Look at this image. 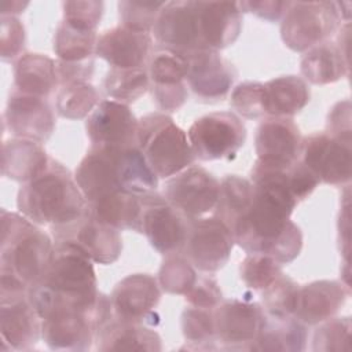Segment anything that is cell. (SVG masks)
<instances>
[{"instance_id": "obj_49", "label": "cell", "mask_w": 352, "mask_h": 352, "mask_svg": "<svg viewBox=\"0 0 352 352\" xmlns=\"http://www.w3.org/2000/svg\"><path fill=\"white\" fill-rule=\"evenodd\" d=\"M319 180L315 175L300 161L290 168V187L294 198L300 202L309 197L312 191L319 186Z\"/></svg>"}, {"instance_id": "obj_38", "label": "cell", "mask_w": 352, "mask_h": 352, "mask_svg": "<svg viewBox=\"0 0 352 352\" xmlns=\"http://www.w3.org/2000/svg\"><path fill=\"white\" fill-rule=\"evenodd\" d=\"M198 278L195 267L182 254L165 256L158 271V285L169 294L184 296Z\"/></svg>"}, {"instance_id": "obj_51", "label": "cell", "mask_w": 352, "mask_h": 352, "mask_svg": "<svg viewBox=\"0 0 352 352\" xmlns=\"http://www.w3.org/2000/svg\"><path fill=\"white\" fill-rule=\"evenodd\" d=\"M28 6V1H0V14L7 16H15L16 14L23 12Z\"/></svg>"}, {"instance_id": "obj_11", "label": "cell", "mask_w": 352, "mask_h": 352, "mask_svg": "<svg viewBox=\"0 0 352 352\" xmlns=\"http://www.w3.org/2000/svg\"><path fill=\"white\" fill-rule=\"evenodd\" d=\"M54 242H69L81 249L94 263L109 265L116 263L122 252L120 231L99 219L87 209L74 221L51 227Z\"/></svg>"}, {"instance_id": "obj_35", "label": "cell", "mask_w": 352, "mask_h": 352, "mask_svg": "<svg viewBox=\"0 0 352 352\" xmlns=\"http://www.w3.org/2000/svg\"><path fill=\"white\" fill-rule=\"evenodd\" d=\"M100 92L91 81H76L60 85L55 96V111L67 120L88 117L102 102Z\"/></svg>"}, {"instance_id": "obj_26", "label": "cell", "mask_w": 352, "mask_h": 352, "mask_svg": "<svg viewBox=\"0 0 352 352\" xmlns=\"http://www.w3.org/2000/svg\"><path fill=\"white\" fill-rule=\"evenodd\" d=\"M96 349L109 351H161V337L151 326L111 318L96 334Z\"/></svg>"}, {"instance_id": "obj_1", "label": "cell", "mask_w": 352, "mask_h": 352, "mask_svg": "<svg viewBox=\"0 0 352 352\" xmlns=\"http://www.w3.org/2000/svg\"><path fill=\"white\" fill-rule=\"evenodd\" d=\"M99 293L94 261L73 243L54 242L51 260L28 296L44 319L59 309L89 307Z\"/></svg>"}, {"instance_id": "obj_45", "label": "cell", "mask_w": 352, "mask_h": 352, "mask_svg": "<svg viewBox=\"0 0 352 352\" xmlns=\"http://www.w3.org/2000/svg\"><path fill=\"white\" fill-rule=\"evenodd\" d=\"M26 32L23 23L16 16L0 15V45L1 60L15 62L23 52Z\"/></svg>"}, {"instance_id": "obj_16", "label": "cell", "mask_w": 352, "mask_h": 352, "mask_svg": "<svg viewBox=\"0 0 352 352\" xmlns=\"http://www.w3.org/2000/svg\"><path fill=\"white\" fill-rule=\"evenodd\" d=\"M160 298L158 280L143 272L126 275L114 286L110 294L114 318L147 326L160 323V316L155 312Z\"/></svg>"}, {"instance_id": "obj_5", "label": "cell", "mask_w": 352, "mask_h": 352, "mask_svg": "<svg viewBox=\"0 0 352 352\" xmlns=\"http://www.w3.org/2000/svg\"><path fill=\"white\" fill-rule=\"evenodd\" d=\"M136 144L158 179H169L197 160L187 132L162 111L138 120Z\"/></svg>"}, {"instance_id": "obj_12", "label": "cell", "mask_w": 352, "mask_h": 352, "mask_svg": "<svg viewBox=\"0 0 352 352\" xmlns=\"http://www.w3.org/2000/svg\"><path fill=\"white\" fill-rule=\"evenodd\" d=\"M219 187V180L209 170L192 164L166 179L162 195L188 220H194L213 212Z\"/></svg>"}, {"instance_id": "obj_37", "label": "cell", "mask_w": 352, "mask_h": 352, "mask_svg": "<svg viewBox=\"0 0 352 352\" xmlns=\"http://www.w3.org/2000/svg\"><path fill=\"white\" fill-rule=\"evenodd\" d=\"M182 333L188 349H219L216 345L213 309L188 307L182 312Z\"/></svg>"}, {"instance_id": "obj_40", "label": "cell", "mask_w": 352, "mask_h": 352, "mask_svg": "<svg viewBox=\"0 0 352 352\" xmlns=\"http://www.w3.org/2000/svg\"><path fill=\"white\" fill-rule=\"evenodd\" d=\"M351 318H330L315 329L312 337V351L331 352V351H351Z\"/></svg>"}, {"instance_id": "obj_42", "label": "cell", "mask_w": 352, "mask_h": 352, "mask_svg": "<svg viewBox=\"0 0 352 352\" xmlns=\"http://www.w3.org/2000/svg\"><path fill=\"white\" fill-rule=\"evenodd\" d=\"M164 4L165 1H118L121 25L135 32L151 33Z\"/></svg>"}, {"instance_id": "obj_13", "label": "cell", "mask_w": 352, "mask_h": 352, "mask_svg": "<svg viewBox=\"0 0 352 352\" xmlns=\"http://www.w3.org/2000/svg\"><path fill=\"white\" fill-rule=\"evenodd\" d=\"M213 315L216 342L220 349L250 351L265 322L261 304L238 298L221 301L213 309Z\"/></svg>"}, {"instance_id": "obj_20", "label": "cell", "mask_w": 352, "mask_h": 352, "mask_svg": "<svg viewBox=\"0 0 352 352\" xmlns=\"http://www.w3.org/2000/svg\"><path fill=\"white\" fill-rule=\"evenodd\" d=\"M1 351H29L41 338V318L28 293L0 296Z\"/></svg>"}, {"instance_id": "obj_14", "label": "cell", "mask_w": 352, "mask_h": 352, "mask_svg": "<svg viewBox=\"0 0 352 352\" xmlns=\"http://www.w3.org/2000/svg\"><path fill=\"white\" fill-rule=\"evenodd\" d=\"M147 72L150 92L155 106L162 113L177 111L187 100V58L170 50L154 45Z\"/></svg>"}, {"instance_id": "obj_17", "label": "cell", "mask_w": 352, "mask_h": 352, "mask_svg": "<svg viewBox=\"0 0 352 352\" xmlns=\"http://www.w3.org/2000/svg\"><path fill=\"white\" fill-rule=\"evenodd\" d=\"M186 58V82L195 98L204 103L224 100L238 77L235 66L219 51H195Z\"/></svg>"}, {"instance_id": "obj_4", "label": "cell", "mask_w": 352, "mask_h": 352, "mask_svg": "<svg viewBox=\"0 0 352 352\" xmlns=\"http://www.w3.org/2000/svg\"><path fill=\"white\" fill-rule=\"evenodd\" d=\"M16 208L33 223L51 228L78 219L87 209V201L74 175L59 161L50 158L41 173L21 186Z\"/></svg>"}, {"instance_id": "obj_28", "label": "cell", "mask_w": 352, "mask_h": 352, "mask_svg": "<svg viewBox=\"0 0 352 352\" xmlns=\"http://www.w3.org/2000/svg\"><path fill=\"white\" fill-rule=\"evenodd\" d=\"M14 89L38 96L48 98L58 87L56 62L38 52H23L12 67Z\"/></svg>"}, {"instance_id": "obj_3", "label": "cell", "mask_w": 352, "mask_h": 352, "mask_svg": "<svg viewBox=\"0 0 352 352\" xmlns=\"http://www.w3.org/2000/svg\"><path fill=\"white\" fill-rule=\"evenodd\" d=\"M74 179L87 204L116 191L146 194L158 187V177L138 144L91 146L77 165Z\"/></svg>"}, {"instance_id": "obj_27", "label": "cell", "mask_w": 352, "mask_h": 352, "mask_svg": "<svg viewBox=\"0 0 352 352\" xmlns=\"http://www.w3.org/2000/svg\"><path fill=\"white\" fill-rule=\"evenodd\" d=\"M50 158L40 143L10 138L1 146V173L7 179L23 184L41 173L47 168Z\"/></svg>"}, {"instance_id": "obj_50", "label": "cell", "mask_w": 352, "mask_h": 352, "mask_svg": "<svg viewBox=\"0 0 352 352\" xmlns=\"http://www.w3.org/2000/svg\"><path fill=\"white\" fill-rule=\"evenodd\" d=\"M290 1L261 0V1H239L238 6L242 12H250L260 19L268 22L280 21L289 7Z\"/></svg>"}, {"instance_id": "obj_31", "label": "cell", "mask_w": 352, "mask_h": 352, "mask_svg": "<svg viewBox=\"0 0 352 352\" xmlns=\"http://www.w3.org/2000/svg\"><path fill=\"white\" fill-rule=\"evenodd\" d=\"M307 324L294 316L275 318L265 314V322L250 351L300 352L307 346Z\"/></svg>"}, {"instance_id": "obj_46", "label": "cell", "mask_w": 352, "mask_h": 352, "mask_svg": "<svg viewBox=\"0 0 352 352\" xmlns=\"http://www.w3.org/2000/svg\"><path fill=\"white\" fill-rule=\"evenodd\" d=\"M184 298L191 307L214 309L223 301V294L216 279L198 276L194 286L184 294Z\"/></svg>"}, {"instance_id": "obj_33", "label": "cell", "mask_w": 352, "mask_h": 352, "mask_svg": "<svg viewBox=\"0 0 352 352\" xmlns=\"http://www.w3.org/2000/svg\"><path fill=\"white\" fill-rule=\"evenodd\" d=\"M219 183V198L213 214L223 220L232 232L235 223L252 204L253 184L239 175H226Z\"/></svg>"}, {"instance_id": "obj_18", "label": "cell", "mask_w": 352, "mask_h": 352, "mask_svg": "<svg viewBox=\"0 0 352 352\" xmlns=\"http://www.w3.org/2000/svg\"><path fill=\"white\" fill-rule=\"evenodd\" d=\"M3 125L12 138L43 144L55 129V113L45 98L28 95L12 88L3 114Z\"/></svg>"}, {"instance_id": "obj_19", "label": "cell", "mask_w": 352, "mask_h": 352, "mask_svg": "<svg viewBox=\"0 0 352 352\" xmlns=\"http://www.w3.org/2000/svg\"><path fill=\"white\" fill-rule=\"evenodd\" d=\"M151 33L157 45L180 55L201 51L195 1H165Z\"/></svg>"}, {"instance_id": "obj_32", "label": "cell", "mask_w": 352, "mask_h": 352, "mask_svg": "<svg viewBox=\"0 0 352 352\" xmlns=\"http://www.w3.org/2000/svg\"><path fill=\"white\" fill-rule=\"evenodd\" d=\"M91 213L100 221L117 228L140 232L142 194L131 191H116L91 204H87Z\"/></svg>"}, {"instance_id": "obj_22", "label": "cell", "mask_w": 352, "mask_h": 352, "mask_svg": "<svg viewBox=\"0 0 352 352\" xmlns=\"http://www.w3.org/2000/svg\"><path fill=\"white\" fill-rule=\"evenodd\" d=\"M302 136L292 118L265 117L256 129L257 161L268 165L290 166L300 161Z\"/></svg>"}, {"instance_id": "obj_8", "label": "cell", "mask_w": 352, "mask_h": 352, "mask_svg": "<svg viewBox=\"0 0 352 352\" xmlns=\"http://www.w3.org/2000/svg\"><path fill=\"white\" fill-rule=\"evenodd\" d=\"M199 161L234 160L246 140V126L234 111H213L197 118L187 131Z\"/></svg>"}, {"instance_id": "obj_44", "label": "cell", "mask_w": 352, "mask_h": 352, "mask_svg": "<svg viewBox=\"0 0 352 352\" xmlns=\"http://www.w3.org/2000/svg\"><path fill=\"white\" fill-rule=\"evenodd\" d=\"M62 10L63 21L69 25L82 30L96 32L103 15V1H63Z\"/></svg>"}, {"instance_id": "obj_6", "label": "cell", "mask_w": 352, "mask_h": 352, "mask_svg": "<svg viewBox=\"0 0 352 352\" xmlns=\"http://www.w3.org/2000/svg\"><path fill=\"white\" fill-rule=\"evenodd\" d=\"M113 316L110 296L100 292L89 307L59 309L41 319V338L52 351H88Z\"/></svg>"}, {"instance_id": "obj_30", "label": "cell", "mask_w": 352, "mask_h": 352, "mask_svg": "<svg viewBox=\"0 0 352 352\" xmlns=\"http://www.w3.org/2000/svg\"><path fill=\"white\" fill-rule=\"evenodd\" d=\"M300 70L307 82L326 85L346 77L349 62L336 41L326 40L304 52Z\"/></svg>"}, {"instance_id": "obj_15", "label": "cell", "mask_w": 352, "mask_h": 352, "mask_svg": "<svg viewBox=\"0 0 352 352\" xmlns=\"http://www.w3.org/2000/svg\"><path fill=\"white\" fill-rule=\"evenodd\" d=\"M301 162L315 175L319 183L344 186L351 182V140L324 132L302 138Z\"/></svg>"}, {"instance_id": "obj_34", "label": "cell", "mask_w": 352, "mask_h": 352, "mask_svg": "<svg viewBox=\"0 0 352 352\" xmlns=\"http://www.w3.org/2000/svg\"><path fill=\"white\" fill-rule=\"evenodd\" d=\"M102 91L111 100L131 104L150 89L147 66L120 69L110 67L102 80Z\"/></svg>"}, {"instance_id": "obj_25", "label": "cell", "mask_w": 352, "mask_h": 352, "mask_svg": "<svg viewBox=\"0 0 352 352\" xmlns=\"http://www.w3.org/2000/svg\"><path fill=\"white\" fill-rule=\"evenodd\" d=\"M349 296L348 286L338 280L320 279L298 287L293 316L307 326L333 318Z\"/></svg>"}, {"instance_id": "obj_36", "label": "cell", "mask_w": 352, "mask_h": 352, "mask_svg": "<svg viewBox=\"0 0 352 352\" xmlns=\"http://www.w3.org/2000/svg\"><path fill=\"white\" fill-rule=\"evenodd\" d=\"M98 33L82 30L65 22L58 23L54 34V52L58 60L81 62L95 58Z\"/></svg>"}, {"instance_id": "obj_47", "label": "cell", "mask_w": 352, "mask_h": 352, "mask_svg": "<svg viewBox=\"0 0 352 352\" xmlns=\"http://www.w3.org/2000/svg\"><path fill=\"white\" fill-rule=\"evenodd\" d=\"M327 133L334 138L351 140V102H337L327 116Z\"/></svg>"}, {"instance_id": "obj_48", "label": "cell", "mask_w": 352, "mask_h": 352, "mask_svg": "<svg viewBox=\"0 0 352 352\" xmlns=\"http://www.w3.org/2000/svg\"><path fill=\"white\" fill-rule=\"evenodd\" d=\"M56 62V74L59 87L76 81H89L95 70V58L81 62Z\"/></svg>"}, {"instance_id": "obj_24", "label": "cell", "mask_w": 352, "mask_h": 352, "mask_svg": "<svg viewBox=\"0 0 352 352\" xmlns=\"http://www.w3.org/2000/svg\"><path fill=\"white\" fill-rule=\"evenodd\" d=\"M153 48L150 33L135 32L118 25L98 37L95 55L106 60L110 67L132 69L147 66Z\"/></svg>"}, {"instance_id": "obj_2", "label": "cell", "mask_w": 352, "mask_h": 352, "mask_svg": "<svg viewBox=\"0 0 352 352\" xmlns=\"http://www.w3.org/2000/svg\"><path fill=\"white\" fill-rule=\"evenodd\" d=\"M0 296L28 293L44 274L54 239L21 213L1 209Z\"/></svg>"}, {"instance_id": "obj_23", "label": "cell", "mask_w": 352, "mask_h": 352, "mask_svg": "<svg viewBox=\"0 0 352 352\" xmlns=\"http://www.w3.org/2000/svg\"><path fill=\"white\" fill-rule=\"evenodd\" d=\"M199 45L220 51L232 45L242 30V11L235 1H195Z\"/></svg>"}, {"instance_id": "obj_7", "label": "cell", "mask_w": 352, "mask_h": 352, "mask_svg": "<svg viewBox=\"0 0 352 352\" xmlns=\"http://www.w3.org/2000/svg\"><path fill=\"white\" fill-rule=\"evenodd\" d=\"M342 25L337 1H290L280 19L283 44L294 52L330 40Z\"/></svg>"}, {"instance_id": "obj_21", "label": "cell", "mask_w": 352, "mask_h": 352, "mask_svg": "<svg viewBox=\"0 0 352 352\" xmlns=\"http://www.w3.org/2000/svg\"><path fill=\"white\" fill-rule=\"evenodd\" d=\"M85 131L91 146H135L138 118L128 104L103 99L87 117Z\"/></svg>"}, {"instance_id": "obj_41", "label": "cell", "mask_w": 352, "mask_h": 352, "mask_svg": "<svg viewBox=\"0 0 352 352\" xmlns=\"http://www.w3.org/2000/svg\"><path fill=\"white\" fill-rule=\"evenodd\" d=\"M282 265L267 254L248 253L241 261L239 276L242 282L252 290H264L280 274Z\"/></svg>"}, {"instance_id": "obj_39", "label": "cell", "mask_w": 352, "mask_h": 352, "mask_svg": "<svg viewBox=\"0 0 352 352\" xmlns=\"http://www.w3.org/2000/svg\"><path fill=\"white\" fill-rule=\"evenodd\" d=\"M298 285L283 272L264 290H261V305L270 316L285 318L293 316Z\"/></svg>"}, {"instance_id": "obj_29", "label": "cell", "mask_w": 352, "mask_h": 352, "mask_svg": "<svg viewBox=\"0 0 352 352\" xmlns=\"http://www.w3.org/2000/svg\"><path fill=\"white\" fill-rule=\"evenodd\" d=\"M311 100L308 82L298 76H279L264 82L265 117L292 118Z\"/></svg>"}, {"instance_id": "obj_9", "label": "cell", "mask_w": 352, "mask_h": 352, "mask_svg": "<svg viewBox=\"0 0 352 352\" xmlns=\"http://www.w3.org/2000/svg\"><path fill=\"white\" fill-rule=\"evenodd\" d=\"M234 245V235L223 220L202 216L190 220L182 254L197 271L213 274L228 263Z\"/></svg>"}, {"instance_id": "obj_43", "label": "cell", "mask_w": 352, "mask_h": 352, "mask_svg": "<svg viewBox=\"0 0 352 352\" xmlns=\"http://www.w3.org/2000/svg\"><path fill=\"white\" fill-rule=\"evenodd\" d=\"M230 104L235 110V114L243 118L257 120V118L265 117L264 82H260V81L239 82L231 92Z\"/></svg>"}, {"instance_id": "obj_10", "label": "cell", "mask_w": 352, "mask_h": 352, "mask_svg": "<svg viewBox=\"0 0 352 352\" xmlns=\"http://www.w3.org/2000/svg\"><path fill=\"white\" fill-rule=\"evenodd\" d=\"M142 202L140 234L162 256L182 253L190 220L175 209L158 191L142 194Z\"/></svg>"}]
</instances>
